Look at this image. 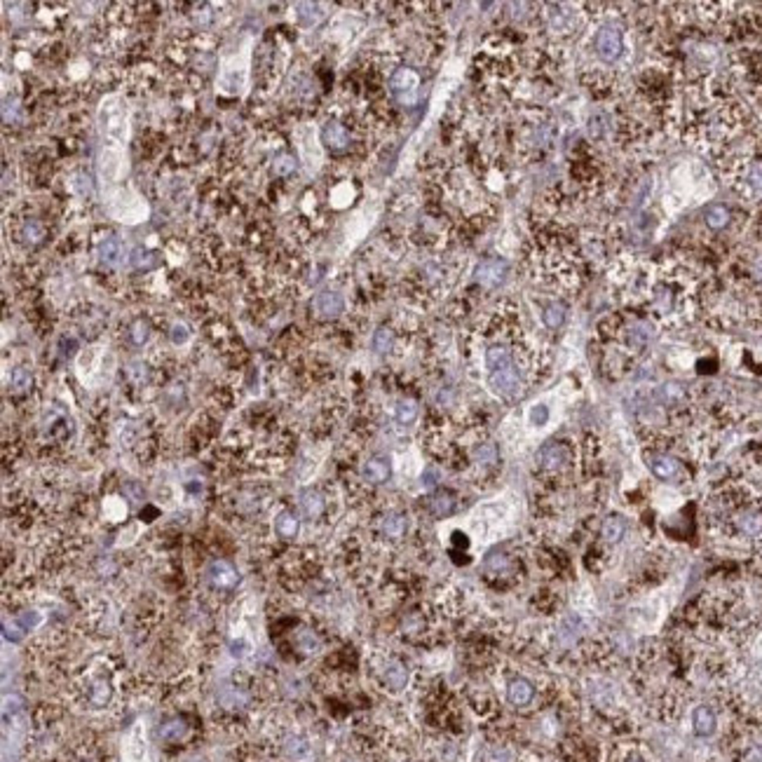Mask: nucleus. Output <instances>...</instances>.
<instances>
[{
	"label": "nucleus",
	"mask_w": 762,
	"mask_h": 762,
	"mask_svg": "<svg viewBox=\"0 0 762 762\" xmlns=\"http://www.w3.org/2000/svg\"><path fill=\"white\" fill-rule=\"evenodd\" d=\"M99 129L108 141L124 145L129 136V111L120 97H108L99 106Z\"/></svg>",
	"instance_id": "nucleus-1"
},
{
	"label": "nucleus",
	"mask_w": 762,
	"mask_h": 762,
	"mask_svg": "<svg viewBox=\"0 0 762 762\" xmlns=\"http://www.w3.org/2000/svg\"><path fill=\"white\" fill-rule=\"evenodd\" d=\"M104 197H106L104 202H106L108 214H111L113 218H117V221L138 223V221H143V218L148 216V207H145V202L131 188L122 190L120 186H117L113 190H106Z\"/></svg>",
	"instance_id": "nucleus-2"
},
{
	"label": "nucleus",
	"mask_w": 762,
	"mask_h": 762,
	"mask_svg": "<svg viewBox=\"0 0 762 762\" xmlns=\"http://www.w3.org/2000/svg\"><path fill=\"white\" fill-rule=\"evenodd\" d=\"M129 165H127V153H124V145H106L99 155V179H101V188L113 190L120 186V181L127 174Z\"/></svg>",
	"instance_id": "nucleus-3"
},
{
	"label": "nucleus",
	"mask_w": 762,
	"mask_h": 762,
	"mask_svg": "<svg viewBox=\"0 0 762 762\" xmlns=\"http://www.w3.org/2000/svg\"><path fill=\"white\" fill-rule=\"evenodd\" d=\"M488 383L493 387V392L500 394V397H514V394H518V390H521V376H518V369L514 364L504 366V369H497V371H490Z\"/></svg>",
	"instance_id": "nucleus-4"
},
{
	"label": "nucleus",
	"mask_w": 762,
	"mask_h": 762,
	"mask_svg": "<svg viewBox=\"0 0 762 762\" xmlns=\"http://www.w3.org/2000/svg\"><path fill=\"white\" fill-rule=\"evenodd\" d=\"M596 52L603 61H614L621 54V33L614 26H603L596 35Z\"/></svg>",
	"instance_id": "nucleus-5"
},
{
	"label": "nucleus",
	"mask_w": 762,
	"mask_h": 762,
	"mask_svg": "<svg viewBox=\"0 0 762 762\" xmlns=\"http://www.w3.org/2000/svg\"><path fill=\"white\" fill-rule=\"evenodd\" d=\"M504 277H507V263L500 258H488L476 268V282H479L481 287H488V289L500 287L504 282Z\"/></svg>",
	"instance_id": "nucleus-6"
},
{
	"label": "nucleus",
	"mask_w": 762,
	"mask_h": 762,
	"mask_svg": "<svg viewBox=\"0 0 762 762\" xmlns=\"http://www.w3.org/2000/svg\"><path fill=\"white\" fill-rule=\"evenodd\" d=\"M417 85H420V78H417V73L410 69H401L394 73V78H392V92L397 94L401 101H406V104H410V101L415 99Z\"/></svg>",
	"instance_id": "nucleus-7"
},
{
	"label": "nucleus",
	"mask_w": 762,
	"mask_h": 762,
	"mask_svg": "<svg viewBox=\"0 0 762 762\" xmlns=\"http://www.w3.org/2000/svg\"><path fill=\"white\" fill-rule=\"evenodd\" d=\"M648 465L652 469V474H655L657 479H662V481L680 479V474H683V465H680L676 458L664 456V453H655V456H650Z\"/></svg>",
	"instance_id": "nucleus-8"
},
{
	"label": "nucleus",
	"mask_w": 762,
	"mask_h": 762,
	"mask_svg": "<svg viewBox=\"0 0 762 762\" xmlns=\"http://www.w3.org/2000/svg\"><path fill=\"white\" fill-rule=\"evenodd\" d=\"M207 580L214 586H218V589H232V586L239 582V575H237V570L230 566V563L214 561L207 568Z\"/></svg>",
	"instance_id": "nucleus-9"
},
{
	"label": "nucleus",
	"mask_w": 762,
	"mask_h": 762,
	"mask_svg": "<svg viewBox=\"0 0 762 762\" xmlns=\"http://www.w3.org/2000/svg\"><path fill=\"white\" fill-rule=\"evenodd\" d=\"M314 312L319 314V317H338V314L343 312V307H345V300H343L340 293L335 291H321L317 298H314Z\"/></svg>",
	"instance_id": "nucleus-10"
},
{
	"label": "nucleus",
	"mask_w": 762,
	"mask_h": 762,
	"mask_svg": "<svg viewBox=\"0 0 762 762\" xmlns=\"http://www.w3.org/2000/svg\"><path fill=\"white\" fill-rule=\"evenodd\" d=\"M537 463L544 469H561L568 463V451L561 443H547L544 448L537 453Z\"/></svg>",
	"instance_id": "nucleus-11"
},
{
	"label": "nucleus",
	"mask_w": 762,
	"mask_h": 762,
	"mask_svg": "<svg viewBox=\"0 0 762 762\" xmlns=\"http://www.w3.org/2000/svg\"><path fill=\"white\" fill-rule=\"evenodd\" d=\"M362 474H364V479L369 481V483H385L387 479H390V474H392L390 460H387V458H380V456L371 458V460H366V465H364V469H362Z\"/></svg>",
	"instance_id": "nucleus-12"
},
{
	"label": "nucleus",
	"mask_w": 762,
	"mask_h": 762,
	"mask_svg": "<svg viewBox=\"0 0 762 762\" xmlns=\"http://www.w3.org/2000/svg\"><path fill=\"white\" fill-rule=\"evenodd\" d=\"M535 697V687L528 683L525 678H514L507 685V699L514 703V706H528Z\"/></svg>",
	"instance_id": "nucleus-13"
},
{
	"label": "nucleus",
	"mask_w": 762,
	"mask_h": 762,
	"mask_svg": "<svg viewBox=\"0 0 762 762\" xmlns=\"http://www.w3.org/2000/svg\"><path fill=\"white\" fill-rule=\"evenodd\" d=\"M383 680H385V685L390 687V690H394V692L404 690L406 683H408V669L401 662H397V659H392V662L385 666Z\"/></svg>",
	"instance_id": "nucleus-14"
},
{
	"label": "nucleus",
	"mask_w": 762,
	"mask_h": 762,
	"mask_svg": "<svg viewBox=\"0 0 762 762\" xmlns=\"http://www.w3.org/2000/svg\"><path fill=\"white\" fill-rule=\"evenodd\" d=\"M692 727H694V734L710 737L715 732V713L708 706H697L692 713Z\"/></svg>",
	"instance_id": "nucleus-15"
},
{
	"label": "nucleus",
	"mask_w": 762,
	"mask_h": 762,
	"mask_svg": "<svg viewBox=\"0 0 762 762\" xmlns=\"http://www.w3.org/2000/svg\"><path fill=\"white\" fill-rule=\"evenodd\" d=\"M321 141H324L328 148L340 150V148H345V145L350 143V134H347V129L343 127V124L326 122L324 129H321Z\"/></svg>",
	"instance_id": "nucleus-16"
},
{
	"label": "nucleus",
	"mask_w": 762,
	"mask_h": 762,
	"mask_svg": "<svg viewBox=\"0 0 762 762\" xmlns=\"http://www.w3.org/2000/svg\"><path fill=\"white\" fill-rule=\"evenodd\" d=\"M300 511H303L305 518H310V521L319 518L321 511H324V497H321L317 490H305V493L300 495Z\"/></svg>",
	"instance_id": "nucleus-17"
},
{
	"label": "nucleus",
	"mask_w": 762,
	"mask_h": 762,
	"mask_svg": "<svg viewBox=\"0 0 762 762\" xmlns=\"http://www.w3.org/2000/svg\"><path fill=\"white\" fill-rule=\"evenodd\" d=\"M737 528L739 532L746 535V537H756V535L762 532V514L760 511H742V514L737 516Z\"/></svg>",
	"instance_id": "nucleus-18"
},
{
	"label": "nucleus",
	"mask_w": 762,
	"mask_h": 762,
	"mask_svg": "<svg viewBox=\"0 0 762 762\" xmlns=\"http://www.w3.org/2000/svg\"><path fill=\"white\" fill-rule=\"evenodd\" d=\"M703 221H706V225L710 230H722L727 228L730 223V209L725 207V204H710V207L706 209V214H703Z\"/></svg>",
	"instance_id": "nucleus-19"
},
{
	"label": "nucleus",
	"mask_w": 762,
	"mask_h": 762,
	"mask_svg": "<svg viewBox=\"0 0 762 762\" xmlns=\"http://www.w3.org/2000/svg\"><path fill=\"white\" fill-rule=\"evenodd\" d=\"M186 734H188V725L181 718H172V720L160 725V739L162 742H181Z\"/></svg>",
	"instance_id": "nucleus-20"
},
{
	"label": "nucleus",
	"mask_w": 762,
	"mask_h": 762,
	"mask_svg": "<svg viewBox=\"0 0 762 762\" xmlns=\"http://www.w3.org/2000/svg\"><path fill=\"white\" fill-rule=\"evenodd\" d=\"M427 507H429V511H431L434 516H441V518H443V516L453 514V509H456V497H453L451 493H436V495L429 497Z\"/></svg>",
	"instance_id": "nucleus-21"
},
{
	"label": "nucleus",
	"mask_w": 762,
	"mask_h": 762,
	"mask_svg": "<svg viewBox=\"0 0 762 762\" xmlns=\"http://www.w3.org/2000/svg\"><path fill=\"white\" fill-rule=\"evenodd\" d=\"M99 254H101V261H104L106 266H117V263L122 261V254H124L122 242L117 237H108L106 242H101Z\"/></svg>",
	"instance_id": "nucleus-22"
},
{
	"label": "nucleus",
	"mask_w": 762,
	"mask_h": 762,
	"mask_svg": "<svg viewBox=\"0 0 762 762\" xmlns=\"http://www.w3.org/2000/svg\"><path fill=\"white\" fill-rule=\"evenodd\" d=\"M383 535L390 540H399L401 535L406 532V516L404 514H397V511H392V514H387L383 518Z\"/></svg>",
	"instance_id": "nucleus-23"
},
{
	"label": "nucleus",
	"mask_w": 762,
	"mask_h": 762,
	"mask_svg": "<svg viewBox=\"0 0 762 762\" xmlns=\"http://www.w3.org/2000/svg\"><path fill=\"white\" fill-rule=\"evenodd\" d=\"M511 364H514V362H511V352L507 347L495 345V347H490L486 352V369H488V373L497 371V369H504V366H511Z\"/></svg>",
	"instance_id": "nucleus-24"
},
{
	"label": "nucleus",
	"mask_w": 762,
	"mask_h": 762,
	"mask_svg": "<svg viewBox=\"0 0 762 762\" xmlns=\"http://www.w3.org/2000/svg\"><path fill=\"white\" fill-rule=\"evenodd\" d=\"M626 532V521L621 516H607L605 523H603V537L605 542H610V544H617V542L624 537Z\"/></svg>",
	"instance_id": "nucleus-25"
},
{
	"label": "nucleus",
	"mask_w": 762,
	"mask_h": 762,
	"mask_svg": "<svg viewBox=\"0 0 762 762\" xmlns=\"http://www.w3.org/2000/svg\"><path fill=\"white\" fill-rule=\"evenodd\" d=\"M275 530L280 537L293 540L298 535V518L293 516L291 511H282V514L275 518Z\"/></svg>",
	"instance_id": "nucleus-26"
},
{
	"label": "nucleus",
	"mask_w": 762,
	"mask_h": 762,
	"mask_svg": "<svg viewBox=\"0 0 762 762\" xmlns=\"http://www.w3.org/2000/svg\"><path fill=\"white\" fill-rule=\"evenodd\" d=\"M33 385V373L26 369V366H19V369L12 371V378H10V390L14 394H24L31 390Z\"/></svg>",
	"instance_id": "nucleus-27"
},
{
	"label": "nucleus",
	"mask_w": 762,
	"mask_h": 762,
	"mask_svg": "<svg viewBox=\"0 0 762 762\" xmlns=\"http://www.w3.org/2000/svg\"><path fill=\"white\" fill-rule=\"evenodd\" d=\"M296 17L303 26H314L317 21H321V17H324V12H321L319 5L314 3H298L296 5Z\"/></svg>",
	"instance_id": "nucleus-28"
},
{
	"label": "nucleus",
	"mask_w": 762,
	"mask_h": 762,
	"mask_svg": "<svg viewBox=\"0 0 762 762\" xmlns=\"http://www.w3.org/2000/svg\"><path fill=\"white\" fill-rule=\"evenodd\" d=\"M394 417L399 424H413L417 420V404L413 399H401L394 408Z\"/></svg>",
	"instance_id": "nucleus-29"
},
{
	"label": "nucleus",
	"mask_w": 762,
	"mask_h": 762,
	"mask_svg": "<svg viewBox=\"0 0 762 762\" xmlns=\"http://www.w3.org/2000/svg\"><path fill=\"white\" fill-rule=\"evenodd\" d=\"M284 749H287V756L296 758V760H303L310 756V744H307V739H303V737H289L287 744H284Z\"/></svg>",
	"instance_id": "nucleus-30"
},
{
	"label": "nucleus",
	"mask_w": 762,
	"mask_h": 762,
	"mask_svg": "<svg viewBox=\"0 0 762 762\" xmlns=\"http://www.w3.org/2000/svg\"><path fill=\"white\" fill-rule=\"evenodd\" d=\"M113 697V690L111 685L106 683V680H97V683L92 685V692H90V699L94 706H106L108 701H111Z\"/></svg>",
	"instance_id": "nucleus-31"
},
{
	"label": "nucleus",
	"mask_w": 762,
	"mask_h": 762,
	"mask_svg": "<svg viewBox=\"0 0 762 762\" xmlns=\"http://www.w3.org/2000/svg\"><path fill=\"white\" fill-rule=\"evenodd\" d=\"M563 321H566V305L554 303V305H549L544 310V324L549 328H559Z\"/></svg>",
	"instance_id": "nucleus-32"
},
{
	"label": "nucleus",
	"mask_w": 762,
	"mask_h": 762,
	"mask_svg": "<svg viewBox=\"0 0 762 762\" xmlns=\"http://www.w3.org/2000/svg\"><path fill=\"white\" fill-rule=\"evenodd\" d=\"M392 343H394V338H392L390 328H378L376 335H373V350H376L378 355H385V352H390V350H392Z\"/></svg>",
	"instance_id": "nucleus-33"
},
{
	"label": "nucleus",
	"mask_w": 762,
	"mask_h": 762,
	"mask_svg": "<svg viewBox=\"0 0 762 762\" xmlns=\"http://www.w3.org/2000/svg\"><path fill=\"white\" fill-rule=\"evenodd\" d=\"M298 648L305 652V655H312V652L319 650V638L312 631H300L298 636Z\"/></svg>",
	"instance_id": "nucleus-34"
},
{
	"label": "nucleus",
	"mask_w": 762,
	"mask_h": 762,
	"mask_svg": "<svg viewBox=\"0 0 762 762\" xmlns=\"http://www.w3.org/2000/svg\"><path fill=\"white\" fill-rule=\"evenodd\" d=\"M273 172H275V176H289L296 172V162H293L291 155H280L273 162Z\"/></svg>",
	"instance_id": "nucleus-35"
},
{
	"label": "nucleus",
	"mask_w": 762,
	"mask_h": 762,
	"mask_svg": "<svg viewBox=\"0 0 762 762\" xmlns=\"http://www.w3.org/2000/svg\"><path fill=\"white\" fill-rule=\"evenodd\" d=\"M476 463L479 465H495L497 463V448L493 443H486L476 448Z\"/></svg>",
	"instance_id": "nucleus-36"
},
{
	"label": "nucleus",
	"mask_w": 762,
	"mask_h": 762,
	"mask_svg": "<svg viewBox=\"0 0 762 762\" xmlns=\"http://www.w3.org/2000/svg\"><path fill=\"white\" fill-rule=\"evenodd\" d=\"M3 633H5V638H7V641H14V643H17V641H21V636L26 633V629L21 626V621H19V619H14L12 624L5 619V621H3Z\"/></svg>",
	"instance_id": "nucleus-37"
},
{
	"label": "nucleus",
	"mask_w": 762,
	"mask_h": 762,
	"mask_svg": "<svg viewBox=\"0 0 762 762\" xmlns=\"http://www.w3.org/2000/svg\"><path fill=\"white\" fill-rule=\"evenodd\" d=\"M148 340V324H145L143 319L134 321V326H131V343L134 345H143V343Z\"/></svg>",
	"instance_id": "nucleus-38"
},
{
	"label": "nucleus",
	"mask_w": 762,
	"mask_h": 762,
	"mask_svg": "<svg viewBox=\"0 0 762 762\" xmlns=\"http://www.w3.org/2000/svg\"><path fill=\"white\" fill-rule=\"evenodd\" d=\"M549 420V408L544 404H537L530 408V424H535V427H542Z\"/></svg>",
	"instance_id": "nucleus-39"
},
{
	"label": "nucleus",
	"mask_w": 762,
	"mask_h": 762,
	"mask_svg": "<svg viewBox=\"0 0 762 762\" xmlns=\"http://www.w3.org/2000/svg\"><path fill=\"white\" fill-rule=\"evenodd\" d=\"M749 186L756 195L762 193V165H753L749 172Z\"/></svg>",
	"instance_id": "nucleus-40"
},
{
	"label": "nucleus",
	"mask_w": 762,
	"mask_h": 762,
	"mask_svg": "<svg viewBox=\"0 0 762 762\" xmlns=\"http://www.w3.org/2000/svg\"><path fill=\"white\" fill-rule=\"evenodd\" d=\"M24 237L31 242V244H35V242H40L42 237V225L38 221H28L24 225Z\"/></svg>",
	"instance_id": "nucleus-41"
},
{
	"label": "nucleus",
	"mask_w": 762,
	"mask_h": 762,
	"mask_svg": "<svg viewBox=\"0 0 762 762\" xmlns=\"http://www.w3.org/2000/svg\"><path fill=\"white\" fill-rule=\"evenodd\" d=\"M190 338V331L186 324H174L172 328V340L176 343V345H183V343H188Z\"/></svg>",
	"instance_id": "nucleus-42"
},
{
	"label": "nucleus",
	"mask_w": 762,
	"mask_h": 762,
	"mask_svg": "<svg viewBox=\"0 0 762 762\" xmlns=\"http://www.w3.org/2000/svg\"><path fill=\"white\" fill-rule=\"evenodd\" d=\"M131 263H134L136 268H150V266H153V258H150L148 251H141V249H138V251L131 256Z\"/></svg>",
	"instance_id": "nucleus-43"
},
{
	"label": "nucleus",
	"mask_w": 762,
	"mask_h": 762,
	"mask_svg": "<svg viewBox=\"0 0 762 762\" xmlns=\"http://www.w3.org/2000/svg\"><path fill=\"white\" fill-rule=\"evenodd\" d=\"M17 111H19L17 101H12V104H10V101H7L5 108H3V117H5V122H14V120H17Z\"/></svg>",
	"instance_id": "nucleus-44"
},
{
	"label": "nucleus",
	"mask_w": 762,
	"mask_h": 762,
	"mask_svg": "<svg viewBox=\"0 0 762 762\" xmlns=\"http://www.w3.org/2000/svg\"><path fill=\"white\" fill-rule=\"evenodd\" d=\"M249 650V645L244 641H232L230 643V652L234 657H244V652Z\"/></svg>",
	"instance_id": "nucleus-45"
},
{
	"label": "nucleus",
	"mask_w": 762,
	"mask_h": 762,
	"mask_svg": "<svg viewBox=\"0 0 762 762\" xmlns=\"http://www.w3.org/2000/svg\"><path fill=\"white\" fill-rule=\"evenodd\" d=\"M436 481H439V474L434 472V469H427V472L422 474V483H424L427 488H434Z\"/></svg>",
	"instance_id": "nucleus-46"
},
{
	"label": "nucleus",
	"mask_w": 762,
	"mask_h": 762,
	"mask_svg": "<svg viewBox=\"0 0 762 762\" xmlns=\"http://www.w3.org/2000/svg\"><path fill=\"white\" fill-rule=\"evenodd\" d=\"M744 762H762V749H749Z\"/></svg>",
	"instance_id": "nucleus-47"
},
{
	"label": "nucleus",
	"mask_w": 762,
	"mask_h": 762,
	"mask_svg": "<svg viewBox=\"0 0 762 762\" xmlns=\"http://www.w3.org/2000/svg\"><path fill=\"white\" fill-rule=\"evenodd\" d=\"M629 762H643V760H641L638 756H636V758H631V760H629Z\"/></svg>",
	"instance_id": "nucleus-48"
}]
</instances>
